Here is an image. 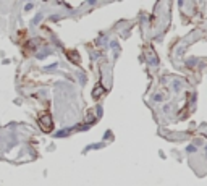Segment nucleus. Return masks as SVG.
<instances>
[{
    "instance_id": "obj_1",
    "label": "nucleus",
    "mask_w": 207,
    "mask_h": 186,
    "mask_svg": "<svg viewBox=\"0 0 207 186\" xmlns=\"http://www.w3.org/2000/svg\"><path fill=\"white\" fill-rule=\"evenodd\" d=\"M39 125L41 128L44 130V131H50L52 126H54V123H52V117L49 113H42V115L39 117Z\"/></svg>"
},
{
    "instance_id": "obj_2",
    "label": "nucleus",
    "mask_w": 207,
    "mask_h": 186,
    "mask_svg": "<svg viewBox=\"0 0 207 186\" xmlns=\"http://www.w3.org/2000/svg\"><path fill=\"white\" fill-rule=\"evenodd\" d=\"M101 92H102V88H101V86H96V89H94V97L97 99L99 96H101Z\"/></svg>"
},
{
    "instance_id": "obj_3",
    "label": "nucleus",
    "mask_w": 207,
    "mask_h": 186,
    "mask_svg": "<svg viewBox=\"0 0 207 186\" xmlns=\"http://www.w3.org/2000/svg\"><path fill=\"white\" fill-rule=\"evenodd\" d=\"M68 57H70V58H71V60H73V62H75V63H78V62H79V57H78V55H76V54H68Z\"/></svg>"
},
{
    "instance_id": "obj_4",
    "label": "nucleus",
    "mask_w": 207,
    "mask_h": 186,
    "mask_svg": "<svg viewBox=\"0 0 207 186\" xmlns=\"http://www.w3.org/2000/svg\"><path fill=\"white\" fill-rule=\"evenodd\" d=\"M41 18H42V15L39 13V15H36V18L33 20V23H34V25H36V23H39V21H41Z\"/></svg>"
},
{
    "instance_id": "obj_5",
    "label": "nucleus",
    "mask_w": 207,
    "mask_h": 186,
    "mask_svg": "<svg viewBox=\"0 0 207 186\" xmlns=\"http://www.w3.org/2000/svg\"><path fill=\"white\" fill-rule=\"evenodd\" d=\"M67 134H68V131L65 130V131H60V133H57L55 136H57V138H62V136H67Z\"/></svg>"
},
{
    "instance_id": "obj_6",
    "label": "nucleus",
    "mask_w": 207,
    "mask_h": 186,
    "mask_svg": "<svg viewBox=\"0 0 207 186\" xmlns=\"http://www.w3.org/2000/svg\"><path fill=\"white\" fill-rule=\"evenodd\" d=\"M31 8H33V3H28V5L25 7V10H26V12H29Z\"/></svg>"
},
{
    "instance_id": "obj_7",
    "label": "nucleus",
    "mask_w": 207,
    "mask_h": 186,
    "mask_svg": "<svg viewBox=\"0 0 207 186\" xmlns=\"http://www.w3.org/2000/svg\"><path fill=\"white\" fill-rule=\"evenodd\" d=\"M0 141H2V136H0Z\"/></svg>"
}]
</instances>
